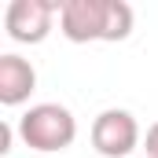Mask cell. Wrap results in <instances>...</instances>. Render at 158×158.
Instances as JSON below:
<instances>
[{
    "instance_id": "cell-1",
    "label": "cell",
    "mask_w": 158,
    "mask_h": 158,
    "mask_svg": "<svg viewBox=\"0 0 158 158\" xmlns=\"http://www.w3.org/2000/svg\"><path fill=\"white\" fill-rule=\"evenodd\" d=\"M19 136L30 151H40V155L66 151L77 140V121L63 103H37L19 118Z\"/></svg>"
},
{
    "instance_id": "cell-2",
    "label": "cell",
    "mask_w": 158,
    "mask_h": 158,
    "mask_svg": "<svg viewBox=\"0 0 158 158\" xmlns=\"http://www.w3.org/2000/svg\"><path fill=\"white\" fill-rule=\"evenodd\" d=\"M59 30L74 44L110 40V0H63Z\"/></svg>"
},
{
    "instance_id": "cell-3",
    "label": "cell",
    "mask_w": 158,
    "mask_h": 158,
    "mask_svg": "<svg viewBox=\"0 0 158 158\" xmlns=\"http://www.w3.org/2000/svg\"><path fill=\"white\" fill-rule=\"evenodd\" d=\"M55 15H59V4L52 0H11L4 11V30L19 44H40L52 33Z\"/></svg>"
},
{
    "instance_id": "cell-4",
    "label": "cell",
    "mask_w": 158,
    "mask_h": 158,
    "mask_svg": "<svg viewBox=\"0 0 158 158\" xmlns=\"http://www.w3.org/2000/svg\"><path fill=\"white\" fill-rule=\"evenodd\" d=\"M92 147L103 158H129L140 147V125L129 110H103L92 121Z\"/></svg>"
},
{
    "instance_id": "cell-5",
    "label": "cell",
    "mask_w": 158,
    "mask_h": 158,
    "mask_svg": "<svg viewBox=\"0 0 158 158\" xmlns=\"http://www.w3.org/2000/svg\"><path fill=\"white\" fill-rule=\"evenodd\" d=\"M37 88V70L30 59L22 55H0V103L4 107H19L30 99V92Z\"/></svg>"
},
{
    "instance_id": "cell-6",
    "label": "cell",
    "mask_w": 158,
    "mask_h": 158,
    "mask_svg": "<svg viewBox=\"0 0 158 158\" xmlns=\"http://www.w3.org/2000/svg\"><path fill=\"white\" fill-rule=\"evenodd\" d=\"M143 147H147V158H158V121L147 129V140H143Z\"/></svg>"
}]
</instances>
